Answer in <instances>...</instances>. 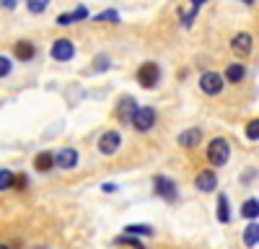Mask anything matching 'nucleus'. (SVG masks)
<instances>
[{
  "instance_id": "1",
  "label": "nucleus",
  "mask_w": 259,
  "mask_h": 249,
  "mask_svg": "<svg viewBox=\"0 0 259 249\" xmlns=\"http://www.w3.org/2000/svg\"><path fill=\"white\" fill-rule=\"evenodd\" d=\"M231 158V145L226 138H212L210 145H207V161L212 166H226Z\"/></svg>"
},
{
  "instance_id": "2",
  "label": "nucleus",
  "mask_w": 259,
  "mask_h": 249,
  "mask_svg": "<svg viewBox=\"0 0 259 249\" xmlns=\"http://www.w3.org/2000/svg\"><path fill=\"white\" fill-rule=\"evenodd\" d=\"M130 122H133V128H135L138 133L153 130V124H156V109H153V107H135Z\"/></svg>"
},
{
  "instance_id": "3",
  "label": "nucleus",
  "mask_w": 259,
  "mask_h": 249,
  "mask_svg": "<svg viewBox=\"0 0 259 249\" xmlns=\"http://www.w3.org/2000/svg\"><path fill=\"white\" fill-rule=\"evenodd\" d=\"M138 83L143 89H156L158 80H161V68L156 65V62H143V65L138 68Z\"/></svg>"
},
{
  "instance_id": "4",
  "label": "nucleus",
  "mask_w": 259,
  "mask_h": 249,
  "mask_svg": "<svg viewBox=\"0 0 259 249\" xmlns=\"http://www.w3.org/2000/svg\"><path fill=\"white\" fill-rule=\"evenodd\" d=\"M50 55H52V60H57V62H70L73 57H75V45L70 39H55L52 42V47H50Z\"/></svg>"
},
{
  "instance_id": "5",
  "label": "nucleus",
  "mask_w": 259,
  "mask_h": 249,
  "mask_svg": "<svg viewBox=\"0 0 259 249\" xmlns=\"http://www.w3.org/2000/svg\"><path fill=\"white\" fill-rule=\"evenodd\" d=\"M223 86H226V80H223V75H218V73H202V75H200V89H202V94H207V96H218V94L223 91Z\"/></svg>"
},
{
  "instance_id": "6",
  "label": "nucleus",
  "mask_w": 259,
  "mask_h": 249,
  "mask_svg": "<svg viewBox=\"0 0 259 249\" xmlns=\"http://www.w3.org/2000/svg\"><path fill=\"white\" fill-rule=\"evenodd\" d=\"M119 145H122V135L117 130H106L101 138H99V151L104 156H114L119 151Z\"/></svg>"
},
{
  "instance_id": "7",
  "label": "nucleus",
  "mask_w": 259,
  "mask_h": 249,
  "mask_svg": "<svg viewBox=\"0 0 259 249\" xmlns=\"http://www.w3.org/2000/svg\"><path fill=\"white\" fill-rule=\"evenodd\" d=\"M231 50H233V55H239V57H249L251 50H254V39H251V34L239 31V34L231 39Z\"/></svg>"
},
{
  "instance_id": "8",
  "label": "nucleus",
  "mask_w": 259,
  "mask_h": 249,
  "mask_svg": "<svg viewBox=\"0 0 259 249\" xmlns=\"http://www.w3.org/2000/svg\"><path fill=\"white\" fill-rule=\"evenodd\" d=\"M153 187H156V195L168 200V202H174L177 200V184L171 182L168 177H156L153 179Z\"/></svg>"
},
{
  "instance_id": "9",
  "label": "nucleus",
  "mask_w": 259,
  "mask_h": 249,
  "mask_svg": "<svg viewBox=\"0 0 259 249\" xmlns=\"http://www.w3.org/2000/svg\"><path fill=\"white\" fill-rule=\"evenodd\" d=\"M55 156V166L57 169H73V166H78V151L75 148H60Z\"/></svg>"
},
{
  "instance_id": "10",
  "label": "nucleus",
  "mask_w": 259,
  "mask_h": 249,
  "mask_svg": "<svg viewBox=\"0 0 259 249\" xmlns=\"http://www.w3.org/2000/svg\"><path fill=\"white\" fill-rule=\"evenodd\" d=\"M13 55H16V60H21V62H31V60L36 57L34 42H29V39H18L16 45H13Z\"/></svg>"
},
{
  "instance_id": "11",
  "label": "nucleus",
  "mask_w": 259,
  "mask_h": 249,
  "mask_svg": "<svg viewBox=\"0 0 259 249\" xmlns=\"http://www.w3.org/2000/svg\"><path fill=\"white\" fill-rule=\"evenodd\" d=\"M135 107H138V101H135L133 96H122V99L117 101V107H114V117H117L119 122H130Z\"/></svg>"
},
{
  "instance_id": "12",
  "label": "nucleus",
  "mask_w": 259,
  "mask_h": 249,
  "mask_svg": "<svg viewBox=\"0 0 259 249\" xmlns=\"http://www.w3.org/2000/svg\"><path fill=\"white\" fill-rule=\"evenodd\" d=\"M194 187H197L200 192H215V187H218V177H215V172L205 169L197 174V179H194Z\"/></svg>"
},
{
  "instance_id": "13",
  "label": "nucleus",
  "mask_w": 259,
  "mask_h": 249,
  "mask_svg": "<svg viewBox=\"0 0 259 249\" xmlns=\"http://www.w3.org/2000/svg\"><path fill=\"white\" fill-rule=\"evenodd\" d=\"M177 143L182 145V148H197V145L202 143V130L200 128H189V130H184L177 138Z\"/></svg>"
},
{
  "instance_id": "14",
  "label": "nucleus",
  "mask_w": 259,
  "mask_h": 249,
  "mask_svg": "<svg viewBox=\"0 0 259 249\" xmlns=\"http://www.w3.org/2000/svg\"><path fill=\"white\" fill-rule=\"evenodd\" d=\"M246 78V68L241 65V62H231V65L226 68V80L228 83H241Z\"/></svg>"
},
{
  "instance_id": "15",
  "label": "nucleus",
  "mask_w": 259,
  "mask_h": 249,
  "mask_svg": "<svg viewBox=\"0 0 259 249\" xmlns=\"http://www.w3.org/2000/svg\"><path fill=\"white\" fill-rule=\"evenodd\" d=\"M34 169H36V172H50V169H55V156H52V151H41V153L34 158Z\"/></svg>"
},
{
  "instance_id": "16",
  "label": "nucleus",
  "mask_w": 259,
  "mask_h": 249,
  "mask_svg": "<svg viewBox=\"0 0 259 249\" xmlns=\"http://www.w3.org/2000/svg\"><path fill=\"white\" fill-rule=\"evenodd\" d=\"M83 18H89V8H85V6L75 8L73 13H62V16L57 18V24H60V26H68V24H73V21H83Z\"/></svg>"
},
{
  "instance_id": "17",
  "label": "nucleus",
  "mask_w": 259,
  "mask_h": 249,
  "mask_svg": "<svg viewBox=\"0 0 259 249\" xmlns=\"http://www.w3.org/2000/svg\"><path fill=\"white\" fill-rule=\"evenodd\" d=\"M241 216L249 218V221L259 218V200H256V197H249V200L241 205Z\"/></svg>"
},
{
  "instance_id": "18",
  "label": "nucleus",
  "mask_w": 259,
  "mask_h": 249,
  "mask_svg": "<svg viewBox=\"0 0 259 249\" xmlns=\"http://www.w3.org/2000/svg\"><path fill=\"white\" fill-rule=\"evenodd\" d=\"M244 244L246 246H256L259 244V223H249L244 228Z\"/></svg>"
},
{
  "instance_id": "19",
  "label": "nucleus",
  "mask_w": 259,
  "mask_h": 249,
  "mask_svg": "<svg viewBox=\"0 0 259 249\" xmlns=\"http://www.w3.org/2000/svg\"><path fill=\"white\" fill-rule=\"evenodd\" d=\"M124 234H130V236H153V228L145 226V223H130L124 228Z\"/></svg>"
},
{
  "instance_id": "20",
  "label": "nucleus",
  "mask_w": 259,
  "mask_h": 249,
  "mask_svg": "<svg viewBox=\"0 0 259 249\" xmlns=\"http://www.w3.org/2000/svg\"><path fill=\"white\" fill-rule=\"evenodd\" d=\"M218 221H221V223H228V221H231L228 197H226V195H221V197H218Z\"/></svg>"
},
{
  "instance_id": "21",
  "label": "nucleus",
  "mask_w": 259,
  "mask_h": 249,
  "mask_svg": "<svg viewBox=\"0 0 259 249\" xmlns=\"http://www.w3.org/2000/svg\"><path fill=\"white\" fill-rule=\"evenodd\" d=\"M47 6H50V0H26V8H29V13H34V16L45 13Z\"/></svg>"
},
{
  "instance_id": "22",
  "label": "nucleus",
  "mask_w": 259,
  "mask_h": 249,
  "mask_svg": "<svg viewBox=\"0 0 259 249\" xmlns=\"http://www.w3.org/2000/svg\"><path fill=\"white\" fill-rule=\"evenodd\" d=\"M13 187V172L11 169H0V192H6Z\"/></svg>"
},
{
  "instance_id": "23",
  "label": "nucleus",
  "mask_w": 259,
  "mask_h": 249,
  "mask_svg": "<svg viewBox=\"0 0 259 249\" xmlns=\"http://www.w3.org/2000/svg\"><path fill=\"white\" fill-rule=\"evenodd\" d=\"M246 138L249 140H259V117L246 122Z\"/></svg>"
},
{
  "instance_id": "24",
  "label": "nucleus",
  "mask_w": 259,
  "mask_h": 249,
  "mask_svg": "<svg viewBox=\"0 0 259 249\" xmlns=\"http://www.w3.org/2000/svg\"><path fill=\"white\" fill-rule=\"evenodd\" d=\"M11 70H13V62H11L8 57H3V55H0V78L11 75Z\"/></svg>"
},
{
  "instance_id": "25",
  "label": "nucleus",
  "mask_w": 259,
  "mask_h": 249,
  "mask_svg": "<svg viewBox=\"0 0 259 249\" xmlns=\"http://www.w3.org/2000/svg\"><path fill=\"white\" fill-rule=\"evenodd\" d=\"M96 21H114V24H117V21H119V13H117V11H104V13L96 16Z\"/></svg>"
},
{
  "instance_id": "26",
  "label": "nucleus",
  "mask_w": 259,
  "mask_h": 249,
  "mask_svg": "<svg viewBox=\"0 0 259 249\" xmlns=\"http://www.w3.org/2000/svg\"><path fill=\"white\" fill-rule=\"evenodd\" d=\"M117 244H130V246H135V249H145V246H143L138 239H133L130 234H127V236H119V239H117Z\"/></svg>"
},
{
  "instance_id": "27",
  "label": "nucleus",
  "mask_w": 259,
  "mask_h": 249,
  "mask_svg": "<svg viewBox=\"0 0 259 249\" xmlns=\"http://www.w3.org/2000/svg\"><path fill=\"white\" fill-rule=\"evenodd\" d=\"M106 65H109V57H106V55H101V57L94 60V68H96V70H109Z\"/></svg>"
},
{
  "instance_id": "28",
  "label": "nucleus",
  "mask_w": 259,
  "mask_h": 249,
  "mask_svg": "<svg viewBox=\"0 0 259 249\" xmlns=\"http://www.w3.org/2000/svg\"><path fill=\"white\" fill-rule=\"evenodd\" d=\"M13 187H16V190H26V177L24 174L13 177Z\"/></svg>"
},
{
  "instance_id": "29",
  "label": "nucleus",
  "mask_w": 259,
  "mask_h": 249,
  "mask_svg": "<svg viewBox=\"0 0 259 249\" xmlns=\"http://www.w3.org/2000/svg\"><path fill=\"white\" fill-rule=\"evenodd\" d=\"M18 6V0H0V8H3V11H13Z\"/></svg>"
},
{
  "instance_id": "30",
  "label": "nucleus",
  "mask_w": 259,
  "mask_h": 249,
  "mask_svg": "<svg viewBox=\"0 0 259 249\" xmlns=\"http://www.w3.org/2000/svg\"><path fill=\"white\" fill-rule=\"evenodd\" d=\"M0 249H11V246H8V244H0Z\"/></svg>"
},
{
  "instance_id": "31",
  "label": "nucleus",
  "mask_w": 259,
  "mask_h": 249,
  "mask_svg": "<svg viewBox=\"0 0 259 249\" xmlns=\"http://www.w3.org/2000/svg\"><path fill=\"white\" fill-rule=\"evenodd\" d=\"M244 3H254V0H244Z\"/></svg>"
}]
</instances>
